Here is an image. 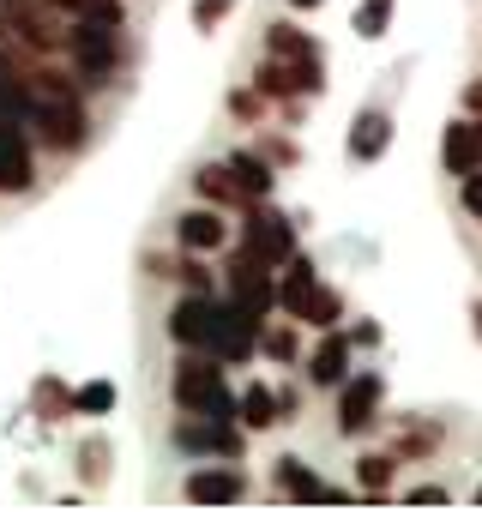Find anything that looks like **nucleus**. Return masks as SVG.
I'll list each match as a JSON object with an SVG mask.
<instances>
[{"label":"nucleus","instance_id":"412c9836","mask_svg":"<svg viewBox=\"0 0 482 512\" xmlns=\"http://www.w3.org/2000/svg\"><path fill=\"white\" fill-rule=\"evenodd\" d=\"M392 476H398V452H362L356 458V482L368 500H386L392 494Z\"/></svg>","mask_w":482,"mask_h":512},{"label":"nucleus","instance_id":"2eb2a0df","mask_svg":"<svg viewBox=\"0 0 482 512\" xmlns=\"http://www.w3.org/2000/svg\"><path fill=\"white\" fill-rule=\"evenodd\" d=\"M241 494H248V476L229 470V464H211V470H193L187 476V500H199V506H229Z\"/></svg>","mask_w":482,"mask_h":512},{"label":"nucleus","instance_id":"c85d7f7f","mask_svg":"<svg viewBox=\"0 0 482 512\" xmlns=\"http://www.w3.org/2000/svg\"><path fill=\"white\" fill-rule=\"evenodd\" d=\"M73 410H85V416H109V410H115V386H109V380L79 386V392H73Z\"/></svg>","mask_w":482,"mask_h":512},{"label":"nucleus","instance_id":"39448f33","mask_svg":"<svg viewBox=\"0 0 482 512\" xmlns=\"http://www.w3.org/2000/svg\"><path fill=\"white\" fill-rule=\"evenodd\" d=\"M380 404H386V380H380L374 368L344 374V380H338V434H344V440L368 434V428L380 422Z\"/></svg>","mask_w":482,"mask_h":512},{"label":"nucleus","instance_id":"20e7f679","mask_svg":"<svg viewBox=\"0 0 482 512\" xmlns=\"http://www.w3.org/2000/svg\"><path fill=\"white\" fill-rule=\"evenodd\" d=\"M254 91H260V97H278V103H290V97H320V91H326V67H320V55H308V61L266 55L260 73H254Z\"/></svg>","mask_w":482,"mask_h":512},{"label":"nucleus","instance_id":"4c0bfd02","mask_svg":"<svg viewBox=\"0 0 482 512\" xmlns=\"http://www.w3.org/2000/svg\"><path fill=\"white\" fill-rule=\"evenodd\" d=\"M470 332H476V344H482V302H470Z\"/></svg>","mask_w":482,"mask_h":512},{"label":"nucleus","instance_id":"4468645a","mask_svg":"<svg viewBox=\"0 0 482 512\" xmlns=\"http://www.w3.org/2000/svg\"><path fill=\"white\" fill-rule=\"evenodd\" d=\"M350 356H356V344H350V338H344V332L332 326V332H326V338H320V344L308 350V380H314V386H332V392H338V380L350 374Z\"/></svg>","mask_w":482,"mask_h":512},{"label":"nucleus","instance_id":"f3484780","mask_svg":"<svg viewBox=\"0 0 482 512\" xmlns=\"http://www.w3.org/2000/svg\"><path fill=\"white\" fill-rule=\"evenodd\" d=\"M314 284H320L314 260H308V253H290V260H284V272H278V308L296 320V314H302V302L314 296Z\"/></svg>","mask_w":482,"mask_h":512},{"label":"nucleus","instance_id":"dca6fc26","mask_svg":"<svg viewBox=\"0 0 482 512\" xmlns=\"http://www.w3.org/2000/svg\"><path fill=\"white\" fill-rule=\"evenodd\" d=\"M0 187H7V193L31 187V145H25L19 121H0Z\"/></svg>","mask_w":482,"mask_h":512},{"label":"nucleus","instance_id":"72a5a7b5","mask_svg":"<svg viewBox=\"0 0 482 512\" xmlns=\"http://www.w3.org/2000/svg\"><path fill=\"white\" fill-rule=\"evenodd\" d=\"M260 103H266L260 91H235V97H229V115H241V121H254V115H260Z\"/></svg>","mask_w":482,"mask_h":512},{"label":"nucleus","instance_id":"473e14b6","mask_svg":"<svg viewBox=\"0 0 482 512\" xmlns=\"http://www.w3.org/2000/svg\"><path fill=\"white\" fill-rule=\"evenodd\" d=\"M404 500H410V506H446L452 494H446V482H422V488H410Z\"/></svg>","mask_w":482,"mask_h":512},{"label":"nucleus","instance_id":"f704fd0d","mask_svg":"<svg viewBox=\"0 0 482 512\" xmlns=\"http://www.w3.org/2000/svg\"><path fill=\"white\" fill-rule=\"evenodd\" d=\"M181 278H187V290H199V296H211V272H205L199 260H181Z\"/></svg>","mask_w":482,"mask_h":512},{"label":"nucleus","instance_id":"f8f14e48","mask_svg":"<svg viewBox=\"0 0 482 512\" xmlns=\"http://www.w3.org/2000/svg\"><path fill=\"white\" fill-rule=\"evenodd\" d=\"M440 163H446V175H470V169H482V115H458V121L446 127V139H440Z\"/></svg>","mask_w":482,"mask_h":512},{"label":"nucleus","instance_id":"aec40b11","mask_svg":"<svg viewBox=\"0 0 482 512\" xmlns=\"http://www.w3.org/2000/svg\"><path fill=\"white\" fill-rule=\"evenodd\" d=\"M193 187H199V193H205V205H217V211H229V205L248 211V199H241V187H235L229 163H205V169L193 175Z\"/></svg>","mask_w":482,"mask_h":512},{"label":"nucleus","instance_id":"9d476101","mask_svg":"<svg viewBox=\"0 0 482 512\" xmlns=\"http://www.w3.org/2000/svg\"><path fill=\"white\" fill-rule=\"evenodd\" d=\"M392 133H398V127H392V109L368 103V109L350 121V139H344V145H350V157H356V163H380V157L392 151Z\"/></svg>","mask_w":482,"mask_h":512},{"label":"nucleus","instance_id":"ddd939ff","mask_svg":"<svg viewBox=\"0 0 482 512\" xmlns=\"http://www.w3.org/2000/svg\"><path fill=\"white\" fill-rule=\"evenodd\" d=\"M175 241H181L187 253H217V247L229 241V223H223L217 205H193V211L175 217Z\"/></svg>","mask_w":482,"mask_h":512},{"label":"nucleus","instance_id":"ea45409f","mask_svg":"<svg viewBox=\"0 0 482 512\" xmlns=\"http://www.w3.org/2000/svg\"><path fill=\"white\" fill-rule=\"evenodd\" d=\"M476 500H482V482H476Z\"/></svg>","mask_w":482,"mask_h":512},{"label":"nucleus","instance_id":"58836bf2","mask_svg":"<svg viewBox=\"0 0 482 512\" xmlns=\"http://www.w3.org/2000/svg\"><path fill=\"white\" fill-rule=\"evenodd\" d=\"M290 7H296V13H314V7H326V0H290Z\"/></svg>","mask_w":482,"mask_h":512},{"label":"nucleus","instance_id":"0eeeda50","mask_svg":"<svg viewBox=\"0 0 482 512\" xmlns=\"http://www.w3.org/2000/svg\"><path fill=\"white\" fill-rule=\"evenodd\" d=\"M115 31L121 25H103V19H79L73 25V55H79V73H85V85H103L109 73H115V61H121V43H115Z\"/></svg>","mask_w":482,"mask_h":512},{"label":"nucleus","instance_id":"f257e3e1","mask_svg":"<svg viewBox=\"0 0 482 512\" xmlns=\"http://www.w3.org/2000/svg\"><path fill=\"white\" fill-rule=\"evenodd\" d=\"M25 109L37 121V139L55 145V151H79L85 145V103H79V85L67 73H31L25 79Z\"/></svg>","mask_w":482,"mask_h":512},{"label":"nucleus","instance_id":"7ed1b4c3","mask_svg":"<svg viewBox=\"0 0 482 512\" xmlns=\"http://www.w3.org/2000/svg\"><path fill=\"white\" fill-rule=\"evenodd\" d=\"M229 302L235 308H248V314H272L278 308V266H266L260 253H248V247H235V260H229Z\"/></svg>","mask_w":482,"mask_h":512},{"label":"nucleus","instance_id":"bb28decb","mask_svg":"<svg viewBox=\"0 0 482 512\" xmlns=\"http://www.w3.org/2000/svg\"><path fill=\"white\" fill-rule=\"evenodd\" d=\"M49 7L73 13V19H103V25H121V0H49Z\"/></svg>","mask_w":482,"mask_h":512},{"label":"nucleus","instance_id":"9b49d317","mask_svg":"<svg viewBox=\"0 0 482 512\" xmlns=\"http://www.w3.org/2000/svg\"><path fill=\"white\" fill-rule=\"evenodd\" d=\"M211 320H217V302L199 296V290H187V296L175 302V314H169V338H175L181 350H205V344H211Z\"/></svg>","mask_w":482,"mask_h":512},{"label":"nucleus","instance_id":"5701e85b","mask_svg":"<svg viewBox=\"0 0 482 512\" xmlns=\"http://www.w3.org/2000/svg\"><path fill=\"white\" fill-rule=\"evenodd\" d=\"M266 55H284V61H308V55H320V43H314L308 31H296V25H266Z\"/></svg>","mask_w":482,"mask_h":512},{"label":"nucleus","instance_id":"423d86ee","mask_svg":"<svg viewBox=\"0 0 482 512\" xmlns=\"http://www.w3.org/2000/svg\"><path fill=\"white\" fill-rule=\"evenodd\" d=\"M241 247L260 253L266 266H284L290 253H296V223H290L284 211H272L266 199H254V205H248V223H241Z\"/></svg>","mask_w":482,"mask_h":512},{"label":"nucleus","instance_id":"4be33fe9","mask_svg":"<svg viewBox=\"0 0 482 512\" xmlns=\"http://www.w3.org/2000/svg\"><path fill=\"white\" fill-rule=\"evenodd\" d=\"M320 488H326V482H320L296 452H290V458H278V494H290V500H320Z\"/></svg>","mask_w":482,"mask_h":512},{"label":"nucleus","instance_id":"a211bd4d","mask_svg":"<svg viewBox=\"0 0 482 512\" xmlns=\"http://www.w3.org/2000/svg\"><path fill=\"white\" fill-rule=\"evenodd\" d=\"M235 422L248 428V434H266V428H278V422H284V410H278V392H272L266 380H254L248 392L235 398Z\"/></svg>","mask_w":482,"mask_h":512},{"label":"nucleus","instance_id":"7c9ffc66","mask_svg":"<svg viewBox=\"0 0 482 512\" xmlns=\"http://www.w3.org/2000/svg\"><path fill=\"white\" fill-rule=\"evenodd\" d=\"M229 13H235V0H193V25L199 31H217Z\"/></svg>","mask_w":482,"mask_h":512},{"label":"nucleus","instance_id":"c756f323","mask_svg":"<svg viewBox=\"0 0 482 512\" xmlns=\"http://www.w3.org/2000/svg\"><path fill=\"white\" fill-rule=\"evenodd\" d=\"M260 350H266L272 362H296V326H272V332H260Z\"/></svg>","mask_w":482,"mask_h":512},{"label":"nucleus","instance_id":"393cba45","mask_svg":"<svg viewBox=\"0 0 482 512\" xmlns=\"http://www.w3.org/2000/svg\"><path fill=\"white\" fill-rule=\"evenodd\" d=\"M386 25H392V0H362V7H356V19H350V31H356L362 43L386 37Z\"/></svg>","mask_w":482,"mask_h":512},{"label":"nucleus","instance_id":"6ab92c4d","mask_svg":"<svg viewBox=\"0 0 482 512\" xmlns=\"http://www.w3.org/2000/svg\"><path fill=\"white\" fill-rule=\"evenodd\" d=\"M229 175H235V187H241V199H272V187H278V169L260 157V151H235L229 157Z\"/></svg>","mask_w":482,"mask_h":512},{"label":"nucleus","instance_id":"b1692460","mask_svg":"<svg viewBox=\"0 0 482 512\" xmlns=\"http://www.w3.org/2000/svg\"><path fill=\"white\" fill-rule=\"evenodd\" d=\"M296 320H308V326L332 332V326H344V296H338V290H326V284H314V296L302 302V314H296Z\"/></svg>","mask_w":482,"mask_h":512},{"label":"nucleus","instance_id":"1a4fd4ad","mask_svg":"<svg viewBox=\"0 0 482 512\" xmlns=\"http://www.w3.org/2000/svg\"><path fill=\"white\" fill-rule=\"evenodd\" d=\"M217 362H248L254 350H260V314H248V308H217V320H211V344H205Z\"/></svg>","mask_w":482,"mask_h":512},{"label":"nucleus","instance_id":"2f4dec72","mask_svg":"<svg viewBox=\"0 0 482 512\" xmlns=\"http://www.w3.org/2000/svg\"><path fill=\"white\" fill-rule=\"evenodd\" d=\"M458 199H464V211L482 223V169H470V175H458Z\"/></svg>","mask_w":482,"mask_h":512},{"label":"nucleus","instance_id":"6e6552de","mask_svg":"<svg viewBox=\"0 0 482 512\" xmlns=\"http://www.w3.org/2000/svg\"><path fill=\"white\" fill-rule=\"evenodd\" d=\"M175 446H181V452L235 458V452H241V422H235V416H199V410H187V416L175 422Z\"/></svg>","mask_w":482,"mask_h":512},{"label":"nucleus","instance_id":"e433bc0d","mask_svg":"<svg viewBox=\"0 0 482 512\" xmlns=\"http://www.w3.org/2000/svg\"><path fill=\"white\" fill-rule=\"evenodd\" d=\"M464 115H482V79L464 85Z\"/></svg>","mask_w":482,"mask_h":512},{"label":"nucleus","instance_id":"c9c22d12","mask_svg":"<svg viewBox=\"0 0 482 512\" xmlns=\"http://www.w3.org/2000/svg\"><path fill=\"white\" fill-rule=\"evenodd\" d=\"M344 338H350L356 350H374V344H380V326H374V320H362V326H350Z\"/></svg>","mask_w":482,"mask_h":512},{"label":"nucleus","instance_id":"f03ea898","mask_svg":"<svg viewBox=\"0 0 482 512\" xmlns=\"http://www.w3.org/2000/svg\"><path fill=\"white\" fill-rule=\"evenodd\" d=\"M175 404L199 410V416H235V398L223 386V362L211 350H187L175 362Z\"/></svg>","mask_w":482,"mask_h":512},{"label":"nucleus","instance_id":"cd10ccee","mask_svg":"<svg viewBox=\"0 0 482 512\" xmlns=\"http://www.w3.org/2000/svg\"><path fill=\"white\" fill-rule=\"evenodd\" d=\"M25 115V79L0 61V121H19Z\"/></svg>","mask_w":482,"mask_h":512},{"label":"nucleus","instance_id":"a878e982","mask_svg":"<svg viewBox=\"0 0 482 512\" xmlns=\"http://www.w3.org/2000/svg\"><path fill=\"white\" fill-rule=\"evenodd\" d=\"M434 446H440V428H428V422H416V428H404V434L392 440L398 464H404V458H422V452H434Z\"/></svg>","mask_w":482,"mask_h":512}]
</instances>
